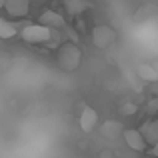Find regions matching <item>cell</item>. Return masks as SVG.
I'll return each mask as SVG.
<instances>
[{"label":"cell","mask_w":158,"mask_h":158,"mask_svg":"<svg viewBox=\"0 0 158 158\" xmlns=\"http://www.w3.org/2000/svg\"><path fill=\"white\" fill-rule=\"evenodd\" d=\"M80 128H82V132H92L94 128L98 126V112L94 110V108H90V106H86L84 110L80 112Z\"/></svg>","instance_id":"obj_6"},{"label":"cell","mask_w":158,"mask_h":158,"mask_svg":"<svg viewBox=\"0 0 158 158\" xmlns=\"http://www.w3.org/2000/svg\"><path fill=\"white\" fill-rule=\"evenodd\" d=\"M150 92H154V94H158V80H154V82H150Z\"/></svg>","instance_id":"obj_14"},{"label":"cell","mask_w":158,"mask_h":158,"mask_svg":"<svg viewBox=\"0 0 158 158\" xmlns=\"http://www.w3.org/2000/svg\"><path fill=\"white\" fill-rule=\"evenodd\" d=\"M64 2V10L68 12L72 18H76V16L84 14L86 10H90V8L94 6L90 0H62Z\"/></svg>","instance_id":"obj_7"},{"label":"cell","mask_w":158,"mask_h":158,"mask_svg":"<svg viewBox=\"0 0 158 158\" xmlns=\"http://www.w3.org/2000/svg\"><path fill=\"white\" fill-rule=\"evenodd\" d=\"M122 136H124V142H126L132 150H136V152L146 150L148 142L144 140V136H142L140 130H136V128H126V130H122Z\"/></svg>","instance_id":"obj_3"},{"label":"cell","mask_w":158,"mask_h":158,"mask_svg":"<svg viewBox=\"0 0 158 158\" xmlns=\"http://www.w3.org/2000/svg\"><path fill=\"white\" fill-rule=\"evenodd\" d=\"M4 2H6V0H0V8H4Z\"/></svg>","instance_id":"obj_16"},{"label":"cell","mask_w":158,"mask_h":158,"mask_svg":"<svg viewBox=\"0 0 158 158\" xmlns=\"http://www.w3.org/2000/svg\"><path fill=\"white\" fill-rule=\"evenodd\" d=\"M152 154H154V156L158 158V142H154V144H152Z\"/></svg>","instance_id":"obj_15"},{"label":"cell","mask_w":158,"mask_h":158,"mask_svg":"<svg viewBox=\"0 0 158 158\" xmlns=\"http://www.w3.org/2000/svg\"><path fill=\"white\" fill-rule=\"evenodd\" d=\"M122 130L124 128L118 120H106L100 126V132H102L104 138H118V136H122Z\"/></svg>","instance_id":"obj_9"},{"label":"cell","mask_w":158,"mask_h":158,"mask_svg":"<svg viewBox=\"0 0 158 158\" xmlns=\"http://www.w3.org/2000/svg\"><path fill=\"white\" fill-rule=\"evenodd\" d=\"M50 34H52V28L44 26V24H40V22L26 24V26H22V30H20L22 40L28 42V44H48Z\"/></svg>","instance_id":"obj_1"},{"label":"cell","mask_w":158,"mask_h":158,"mask_svg":"<svg viewBox=\"0 0 158 158\" xmlns=\"http://www.w3.org/2000/svg\"><path fill=\"white\" fill-rule=\"evenodd\" d=\"M54 2H62V0H54Z\"/></svg>","instance_id":"obj_18"},{"label":"cell","mask_w":158,"mask_h":158,"mask_svg":"<svg viewBox=\"0 0 158 158\" xmlns=\"http://www.w3.org/2000/svg\"><path fill=\"white\" fill-rule=\"evenodd\" d=\"M140 132H142L144 140L148 144H154L158 142V120H148L140 126Z\"/></svg>","instance_id":"obj_8"},{"label":"cell","mask_w":158,"mask_h":158,"mask_svg":"<svg viewBox=\"0 0 158 158\" xmlns=\"http://www.w3.org/2000/svg\"><path fill=\"white\" fill-rule=\"evenodd\" d=\"M156 110H158V100H150V102H148V112L154 114Z\"/></svg>","instance_id":"obj_13"},{"label":"cell","mask_w":158,"mask_h":158,"mask_svg":"<svg viewBox=\"0 0 158 158\" xmlns=\"http://www.w3.org/2000/svg\"><path fill=\"white\" fill-rule=\"evenodd\" d=\"M136 76L140 78V80H144V82H154L158 80V68L156 66H152V64H140L138 68H136Z\"/></svg>","instance_id":"obj_10"},{"label":"cell","mask_w":158,"mask_h":158,"mask_svg":"<svg viewBox=\"0 0 158 158\" xmlns=\"http://www.w3.org/2000/svg\"><path fill=\"white\" fill-rule=\"evenodd\" d=\"M30 2H42V0H30Z\"/></svg>","instance_id":"obj_17"},{"label":"cell","mask_w":158,"mask_h":158,"mask_svg":"<svg viewBox=\"0 0 158 158\" xmlns=\"http://www.w3.org/2000/svg\"><path fill=\"white\" fill-rule=\"evenodd\" d=\"M30 0H6L4 2V10L12 16V18H24L30 12Z\"/></svg>","instance_id":"obj_5"},{"label":"cell","mask_w":158,"mask_h":158,"mask_svg":"<svg viewBox=\"0 0 158 158\" xmlns=\"http://www.w3.org/2000/svg\"><path fill=\"white\" fill-rule=\"evenodd\" d=\"M16 26L6 18H0V38L2 40H8V38H14L16 36Z\"/></svg>","instance_id":"obj_11"},{"label":"cell","mask_w":158,"mask_h":158,"mask_svg":"<svg viewBox=\"0 0 158 158\" xmlns=\"http://www.w3.org/2000/svg\"><path fill=\"white\" fill-rule=\"evenodd\" d=\"M118 110H120V114H122V116H134L136 112H138V106H136L134 102H122Z\"/></svg>","instance_id":"obj_12"},{"label":"cell","mask_w":158,"mask_h":158,"mask_svg":"<svg viewBox=\"0 0 158 158\" xmlns=\"http://www.w3.org/2000/svg\"><path fill=\"white\" fill-rule=\"evenodd\" d=\"M116 42V30L108 24H98L92 30V44L100 50H106Z\"/></svg>","instance_id":"obj_2"},{"label":"cell","mask_w":158,"mask_h":158,"mask_svg":"<svg viewBox=\"0 0 158 158\" xmlns=\"http://www.w3.org/2000/svg\"><path fill=\"white\" fill-rule=\"evenodd\" d=\"M38 22L44 24V26H48V28H56V30H66V26H68L64 16L56 10H44L42 14H40Z\"/></svg>","instance_id":"obj_4"}]
</instances>
